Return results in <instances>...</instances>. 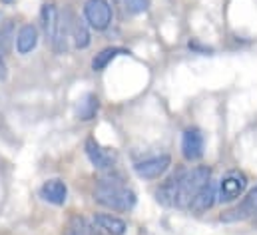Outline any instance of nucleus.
<instances>
[{"mask_svg": "<svg viewBox=\"0 0 257 235\" xmlns=\"http://www.w3.org/2000/svg\"><path fill=\"white\" fill-rule=\"evenodd\" d=\"M94 201L104 205L106 209L124 213L134 209L138 197L136 193L128 189L126 185L118 183V181H108V179H100L94 187Z\"/></svg>", "mask_w": 257, "mask_h": 235, "instance_id": "f257e3e1", "label": "nucleus"}, {"mask_svg": "<svg viewBox=\"0 0 257 235\" xmlns=\"http://www.w3.org/2000/svg\"><path fill=\"white\" fill-rule=\"evenodd\" d=\"M211 179V170L209 166H195L192 170H184L180 185H178V195H176V203L174 207L178 209H190L193 197L197 195V191Z\"/></svg>", "mask_w": 257, "mask_h": 235, "instance_id": "f03ea898", "label": "nucleus"}, {"mask_svg": "<svg viewBox=\"0 0 257 235\" xmlns=\"http://www.w3.org/2000/svg\"><path fill=\"white\" fill-rule=\"evenodd\" d=\"M82 14L86 24L96 32L108 30L114 20V10L108 0H86L82 6Z\"/></svg>", "mask_w": 257, "mask_h": 235, "instance_id": "7ed1b4c3", "label": "nucleus"}, {"mask_svg": "<svg viewBox=\"0 0 257 235\" xmlns=\"http://www.w3.org/2000/svg\"><path fill=\"white\" fill-rule=\"evenodd\" d=\"M247 189V177L245 174L233 170L229 174L221 177L219 185H217V201L219 203H231L235 199H239Z\"/></svg>", "mask_w": 257, "mask_h": 235, "instance_id": "20e7f679", "label": "nucleus"}, {"mask_svg": "<svg viewBox=\"0 0 257 235\" xmlns=\"http://www.w3.org/2000/svg\"><path fill=\"white\" fill-rule=\"evenodd\" d=\"M257 215V185L231 209L223 211L219 215L221 223H237V221H245L249 217Z\"/></svg>", "mask_w": 257, "mask_h": 235, "instance_id": "39448f33", "label": "nucleus"}, {"mask_svg": "<svg viewBox=\"0 0 257 235\" xmlns=\"http://www.w3.org/2000/svg\"><path fill=\"white\" fill-rule=\"evenodd\" d=\"M170 166H172V158L168 154H160V156H152L142 162H136L134 172L142 179H158L170 170Z\"/></svg>", "mask_w": 257, "mask_h": 235, "instance_id": "423d86ee", "label": "nucleus"}, {"mask_svg": "<svg viewBox=\"0 0 257 235\" xmlns=\"http://www.w3.org/2000/svg\"><path fill=\"white\" fill-rule=\"evenodd\" d=\"M66 24H68V34L70 40L74 42L76 50H86L92 44V34H90V26L86 24L84 18L76 16L74 12H66L64 14Z\"/></svg>", "mask_w": 257, "mask_h": 235, "instance_id": "0eeeda50", "label": "nucleus"}, {"mask_svg": "<svg viewBox=\"0 0 257 235\" xmlns=\"http://www.w3.org/2000/svg\"><path fill=\"white\" fill-rule=\"evenodd\" d=\"M62 26V14L54 2H44L40 6V28L46 36V40L52 44L60 32Z\"/></svg>", "mask_w": 257, "mask_h": 235, "instance_id": "6e6552de", "label": "nucleus"}, {"mask_svg": "<svg viewBox=\"0 0 257 235\" xmlns=\"http://www.w3.org/2000/svg\"><path fill=\"white\" fill-rule=\"evenodd\" d=\"M205 138L199 128H188L182 134V156L186 162H197L203 158Z\"/></svg>", "mask_w": 257, "mask_h": 235, "instance_id": "1a4fd4ad", "label": "nucleus"}, {"mask_svg": "<svg viewBox=\"0 0 257 235\" xmlns=\"http://www.w3.org/2000/svg\"><path fill=\"white\" fill-rule=\"evenodd\" d=\"M84 152L90 160V164L100 170V172H106V170H112L114 168V156L108 148H104L96 138H86L84 142Z\"/></svg>", "mask_w": 257, "mask_h": 235, "instance_id": "9d476101", "label": "nucleus"}, {"mask_svg": "<svg viewBox=\"0 0 257 235\" xmlns=\"http://www.w3.org/2000/svg\"><path fill=\"white\" fill-rule=\"evenodd\" d=\"M40 197L50 203V205H64L66 199H68V185L66 181H62L60 177H52V179H46L42 185H40Z\"/></svg>", "mask_w": 257, "mask_h": 235, "instance_id": "9b49d317", "label": "nucleus"}, {"mask_svg": "<svg viewBox=\"0 0 257 235\" xmlns=\"http://www.w3.org/2000/svg\"><path fill=\"white\" fill-rule=\"evenodd\" d=\"M38 40H40V32H38V26L28 22V24H22L14 36V46H16V52L20 56H26L30 54L36 46H38Z\"/></svg>", "mask_w": 257, "mask_h": 235, "instance_id": "f8f14e48", "label": "nucleus"}, {"mask_svg": "<svg viewBox=\"0 0 257 235\" xmlns=\"http://www.w3.org/2000/svg\"><path fill=\"white\" fill-rule=\"evenodd\" d=\"M217 203V185L209 179L199 191H197V195L193 197L192 205H190V209H192L193 213H205V211H209L213 205Z\"/></svg>", "mask_w": 257, "mask_h": 235, "instance_id": "ddd939ff", "label": "nucleus"}, {"mask_svg": "<svg viewBox=\"0 0 257 235\" xmlns=\"http://www.w3.org/2000/svg\"><path fill=\"white\" fill-rule=\"evenodd\" d=\"M184 170L172 174L166 181H162V185L156 189V201L162 203L164 207H174L176 203V195H178V185H180V179H182Z\"/></svg>", "mask_w": 257, "mask_h": 235, "instance_id": "4468645a", "label": "nucleus"}, {"mask_svg": "<svg viewBox=\"0 0 257 235\" xmlns=\"http://www.w3.org/2000/svg\"><path fill=\"white\" fill-rule=\"evenodd\" d=\"M94 223L108 235H126L128 231V223L112 213H94Z\"/></svg>", "mask_w": 257, "mask_h": 235, "instance_id": "2eb2a0df", "label": "nucleus"}, {"mask_svg": "<svg viewBox=\"0 0 257 235\" xmlns=\"http://www.w3.org/2000/svg\"><path fill=\"white\" fill-rule=\"evenodd\" d=\"M128 54L130 52L126 48H122V46H108V48L100 50V52L92 58V70H94V72H102V70H106L118 56H128Z\"/></svg>", "mask_w": 257, "mask_h": 235, "instance_id": "dca6fc26", "label": "nucleus"}, {"mask_svg": "<svg viewBox=\"0 0 257 235\" xmlns=\"http://www.w3.org/2000/svg\"><path fill=\"white\" fill-rule=\"evenodd\" d=\"M98 112H100V98L90 92V94H86L80 100L78 110H76V116H78L80 122H92L94 118L98 116Z\"/></svg>", "mask_w": 257, "mask_h": 235, "instance_id": "f3484780", "label": "nucleus"}, {"mask_svg": "<svg viewBox=\"0 0 257 235\" xmlns=\"http://www.w3.org/2000/svg\"><path fill=\"white\" fill-rule=\"evenodd\" d=\"M62 235H92V227L88 225L86 217L82 215H70L64 225Z\"/></svg>", "mask_w": 257, "mask_h": 235, "instance_id": "a211bd4d", "label": "nucleus"}, {"mask_svg": "<svg viewBox=\"0 0 257 235\" xmlns=\"http://www.w3.org/2000/svg\"><path fill=\"white\" fill-rule=\"evenodd\" d=\"M14 22L12 20H6V22H0V50L6 54L10 52L12 48V42H14Z\"/></svg>", "mask_w": 257, "mask_h": 235, "instance_id": "6ab92c4d", "label": "nucleus"}, {"mask_svg": "<svg viewBox=\"0 0 257 235\" xmlns=\"http://www.w3.org/2000/svg\"><path fill=\"white\" fill-rule=\"evenodd\" d=\"M124 6L130 14H144L150 8V0H124Z\"/></svg>", "mask_w": 257, "mask_h": 235, "instance_id": "aec40b11", "label": "nucleus"}, {"mask_svg": "<svg viewBox=\"0 0 257 235\" xmlns=\"http://www.w3.org/2000/svg\"><path fill=\"white\" fill-rule=\"evenodd\" d=\"M188 48L195 52V54H211L213 52V48L211 46H205V44H201L199 40H190L188 42Z\"/></svg>", "mask_w": 257, "mask_h": 235, "instance_id": "412c9836", "label": "nucleus"}, {"mask_svg": "<svg viewBox=\"0 0 257 235\" xmlns=\"http://www.w3.org/2000/svg\"><path fill=\"white\" fill-rule=\"evenodd\" d=\"M8 78V64H6V54L0 50V82Z\"/></svg>", "mask_w": 257, "mask_h": 235, "instance_id": "4be33fe9", "label": "nucleus"}, {"mask_svg": "<svg viewBox=\"0 0 257 235\" xmlns=\"http://www.w3.org/2000/svg\"><path fill=\"white\" fill-rule=\"evenodd\" d=\"M0 4H4V6H10V4H16V0H0Z\"/></svg>", "mask_w": 257, "mask_h": 235, "instance_id": "5701e85b", "label": "nucleus"}, {"mask_svg": "<svg viewBox=\"0 0 257 235\" xmlns=\"http://www.w3.org/2000/svg\"><path fill=\"white\" fill-rule=\"evenodd\" d=\"M253 225L257 227V215H253Z\"/></svg>", "mask_w": 257, "mask_h": 235, "instance_id": "b1692460", "label": "nucleus"}]
</instances>
